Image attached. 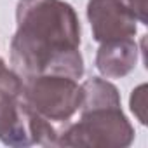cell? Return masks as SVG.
Segmentation results:
<instances>
[{"mask_svg":"<svg viewBox=\"0 0 148 148\" xmlns=\"http://www.w3.org/2000/svg\"><path fill=\"white\" fill-rule=\"evenodd\" d=\"M80 19L64 0H19L16 32L11 38V64L21 79L64 75L82 79Z\"/></svg>","mask_w":148,"mask_h":148,"instance_id":"1","label":"cell"},{"mask_svg":"<svg viewBox=\"0 0 148 148\" xmlns=\"http://www.w3.org/2000/svg\"><path fill=\"white\" fill-rule=\"evenodd\" d=\"M21 77L7 68L0 86V141L7 146H54L58 127L21 96Z\"/></svg>","mask_w":148,"mask_h":148,"instance_id":"2","label":"cell"},{"mask_svg":"<svg viewBox=\"0 0 148 148\" xmlns=\"http://www.w3.org/2000/svg\"><path fill=\"white\" fill-rule=\"evenodd\" d=\"M134 141V127L122 112V105L80 108L77 122H64L58 129L54 146L125 148Z\"/></svg>","mask_w":148,"mask_h":148,"instance_id":"3","label":"cell"},{"mask_svg":"<svg viewBox=\"0 0 148 148\" xmlns=\"http://www.w3.org/2000/svg\"><path fill=\"white\" fill-rule=\"evenodd\" d=\"M23 99L52 124H64L80 110L82 86L64 75H32L21 79Z\"/></svg>","mask_w":148,"mask_h":148,"instance_id":"4","label":"cell"},{"mask_svg":"<svg viewBox=\"0 0 148 148\" xmlns=\"http://www.w3.org/2000/svg\"><path fill=\"white\" fill-rule=\"evenodd\" d=\"M87 19L98 44L134 38L138 33V19L122 0H89Z\"/></svg>","mask_w":148,"mask_h":148,"instance_id":"5","label":"cell"},{"mask_svg":"<svg viewBox=\"0 0 148 148\" xmlns=\"http://www.w3.org/2000/svg\"><path fill=\"white\" fill-rule=\"evenodd\" d=\"M138 45L134 38H120L99 44L94 58L96 70L106 79H124L138 63Z\"/></svg>","mask_w":148,"mask_h":148,"instance_id":"6","label":"cell"},{"mask_svg":"<svg viewBox=\"0 0 148 148\" xmlns=\"http://www.w3.org/2000/svg\"><path fill=\"white\" fill-rule=\"evenodd\" d=\"M129 108L139 120V124L146 125V84H139L132 89L129 98Z\"/></svg>","mask_w":148,"mask_h":148,"instance_id":"7","label":"cell"},{"mask_svg":"<svg viewBox=\"0 0 148 148\" xmlns=\"http://www.w3.org/2000/svg\"><path fill=\"white\" fill-rule=\"evenodd\" d=\"M122 2L134 14V18L138 19V23L148 25V19H146V0H122Z\"/></svg>","mask_w":148,"mask_h":148,"instance_id":"8","label":"cell"},{"mask_svg":"<svg viewBox=\"0 0 148 148\" xmlns=\"http://www.w3.org/2000/svg\"><path fill=\"white\" fill-rule=\"evenodd\" d=\"M5 70H7V64H5V61H4L2 58H0V86H2V79H4Z\"/></svg>","mask_w":148,"mask_h":148,"instance_id":"9","label":"cell"}]
</instances>
